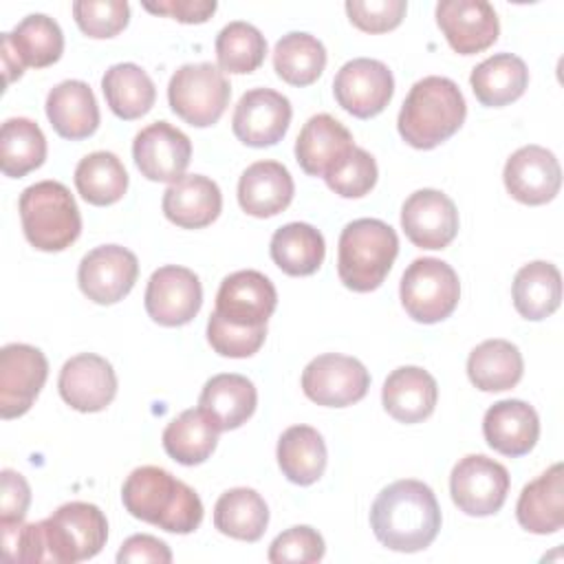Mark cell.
<instances>
[{
  "mask_svg": "<svg viewBox=\"0 0 564 564\" xmlns=\"http://www.w3.org/2000/svg\"><path fill=\"white\" fill-rule=\"evenodd\" d=\"M2 551L11 562L75 564L95 557L108 540V520L93 502H66L46 520L0 524Z\"/></svg>",
  "mask_w": 564,
  "mask_h": 564,
  "instance_id": "6da1fadb",
  "label": "cell"
},
{
  "mask_svg": "<svg viewBox=\"0 0 564 564\" xmlns=\"http://www.w3.org/2000/svg\"><path fill=\"white\" fill-rule=\"evenodd\" d=\"M370 527L386 549L416 553L436 540L441 507L425 482L403 478L379 491L370 509Z\"/></svg>",
  "mask_w": 564,
  "mask_h": 564,
  "instance_id": "7a4b0ae2",
  "label": "cell"
},
{
  "mask_svg": "<svg viewBox=\"0 0 564 564\" xmlns=\"http://www.w3.org/2000/svg\"><path fill=\"white\" fill-rule=\"evenodd\" d=\"M126 511L170 533H192L203 522V502L198 494L156 465H143L130 471L121 487Z\"/></svg>",
  "mask_w": 564,
  "mask_h": 564,
  "instance_id": "3957f363",
  "label": "cell"
},
{
  "mask_svg": "<svg viewBox=\"0 0 564 564\" xmlns=\"http://www.w3.org/2000/svg\"><path fill=\"white\" fill-rule=\"evenodd\" d=\"M467 104L456 82L441 75L419 79L397 117L401 139L416 150H432L456 134L465 121Z\"/></svg>",
  "mask_w": 564,
  "mask_h": 564,
  "instance_id": "277c9868",
  "label": "cell"
},
{
  "mask_svg": "<svg viewBox=\"0 0 564 564\" xmlns=\"http://www.w3.org/2000/svg\"><path fill=\"white\" fill-rule=\"evenodd\" d=\"M397 253L399 238L388 223L379 218H357L339 234L337 275L350 291H375L390 273Z\"/></svg>",
  "mask_w": 564,
  "mask_h": 564,
  "instance_id": "5b68a950",
  "label": "cell"
},
{
  "mask_svg": "<svg viewBox=\"0 0 564 564\" xmlns=\"http://www.w3.org/2000/svg\"><path fill=\"white\" fill-rule=\"evenodd\" d=\"M26 240L40 251H64L82 234V216L70 189L59 181L29 185L18 200Z\"/></svg>",
  "mask_w": 564,
  "mask_h": 564,
  "instance_id": "8992f818",
  "label": "cell"
},
{
  "mask_svg": "<svg viewBox=\"0 0 564 564\" xmlns=\"http://www.w3.org/2000/svg\"><path fill=\"white\" fill-rule=\"evenodd\" d=\"M231 86L225 73L212 62L183 64L167 84V101L176 117L194 128L218 123L229 106Z\"/></svg>",
  "mask_w": 564,
  "mask_h": 564,
  "instance_id": "52a82bcc",
  "label": "cell"
},
{
  "mask_svg": "<svg viewBox=\"0 0 564 564\" xmlns=\"http://www.w3.org/2000/svg\"><path fill=\"white\" fill-rule=\"evenodd\" d=\"M405 313L421 324L443 322L460 300L456 271L438 258H416L401 275L399 286Z\"/></svg>",
  "mask_w": 564,
  "mask_h": 564,
  "instance_id": "ba28073f",
  "label": "cell"
},
{
  "mask_svg": "<svg viewBox=\"0 0 564 564\" xmlns=\"http://www.w3.org/2000/svg\"><path fill=\"white\" fill-rule=\"evenodd\" d=\"M509 471L485 454L463 456L449 474V494L454 505L476 518L494 516L502 509L509 494Z\"/></svg>",
  "mask_w": 564,
  "mask_h": 564,
  "instance_id": "9c48e42d",
  "label": "cell"
},
{
  "mask_svg": "<svg viewBox=\"0 0 564 564\" xmlns=\"http://www.w3.org/2000/svg\"><path fill=\"white\" fill-rule=\"evenodd\" d=\"M370 372L348 355L326 352L311 359L302 372L304 394L324 408H346L366 397Z\"/></svg>",
  "mask_w": 564,
  "mask_h": 564,
  "instance_id": "30bf717a",
  "label": "cell"
},
{
  "mask_svg": "<svg viewBox=\"0 0 564 564\" xmlns=\"http://www.w3.org/2000/svg\"><path fill=\"white\" fill-rule=\"evenodd\" d=\"M392 93V70L372 57H355L346 62L333 79V95L337 104L357 119H370L383 112Z\"/></svg>",
  "mask_w": 564,
  "mask_h": 564,
  "instance_id": "8fae6325",
  "label": "cell"
},
{
  "mask_svg": "<svg viewBox=\"0 0 564 564\" xmlns=\"http://www.w3.org/2000/svg\"><path fill=\"white\" fill-rule=\"evenodd\" d=\"M48 377L44 352L29 344H7L0 350V416L18 419L31 410Z\"/></svg>",
  "mask_w": 564,
  "mask_h": 564,
  "instance_id": "7c38bea8",
  "label": "cell"
},
{
  "mask_svg": "<svg viewBox=\"0 0 564 564\" xmlns=\"http://www.w3.org/2000/svg\"><path fill=\"white\" fill-rule=\"evenodd\" d=\"M143 304L148 315L161 326L189 324L203 306L200 280L187 267H159L148 280Z\"/></svg>",
  "mask_w": 564,
  "mask_h": 564,
  "instance_id": "4fadbf2b",
  "label": "cell"
},
{
  "mask_svg": "<svg viewBox=\"0 0 564 564\" xmlns=\"http://www.w3.org/2000/svg\"><path fill=\"white\" fill-rule=\"evenodd\" d=\"M139 275L137 256L119 245H101L90 249L77 269L82 293L95 304H115L123 300Z\"/></svg>",
  "mask_w": 564,
  "mask_h": 564,
  "instance_id": "5bb4252c",
  "label": "cell"
},
{
  "mask_svg": "<svg viewBox=\"0 0 564 564\" xmlns=\"http://www.w3.org/2000/svg\"><path fill=\"white\" fill-rule=\"evenodd\" d=\"M132 159L141 176L156 183H176L192 159L189 137L167 121H154L137 132Z\"/></svg>",
  "mask_w": 564,
  "mask_h": 564,
  "instance_id": "9a60e30c",
  "label": "cell"
},
{
  "mask_svg": "<svg viewBox=\"0 0 564 564\" xmlns=\"http://www.w3.org/2000/svg\"><path fill=\"white\" fill-rule=\"evenodd\" d=\"M291 117V101L282 93L273 88H251L236 104L231 130L236 139L249 148H269L282 141Z\"/></svg>",
  "mask_w": 564,
  "mask_h": 564,
  "instance_id": "2e32d148",
  "label": "cell"
},
{
  "mask_svg": "<svg viewBox=\"0 0 564 564\" xmlns=\"http://www.w3.org/2000/svg\"><path fill=\"white\" fill-rule=\"evenodd\" d=\"M275 306L278 291L273 282L256 269H242L220 282L214 311L236 326H267Z\"/></svg>",
  "mask_w": 564,
  "mask_h": 564,
  "instance_id": "e0dca14e",
  "label": "cell"
},
{
  "mask_svg": "<svg viewBox=\"0 0 564 564\" xmlns=\"http://www.w3.org/2000/svg\"><path fill=\"white\" fill-rule=\"evenodd\" d=\"M401 227L419 249H445L458 234V209L438 189H416L401 207Z\"/></svg>",
  "mask_w": 564,
  "mask_h": 564,
  "instance_id": "ac0fdd59",
  "label": "cell"
},
{
  "mask_svg": "<svg viewBox=\"0 0 564 564\" xmlns=\"http://www.w3.org/2000/svg\"><path fill=\"white\" fill-rule=\"evenodd\" d=\"M436 24L458 55L489 48L500 33L496 9L487 0H443L436 4Z\"/></svg>",
  "mask_w": 564,
  "mask_h": 564,
  "instance_id": "d6986e66",
  "label": "cell"
},
{
  "mask_svg": "<svg viewBox=\"0 0 564 564\" xmlns=\"http://www.w3.org/2000/svg\"><path fill=\"white\" fill-rule=\"evenodd\" d=\"M57 388L73 410L101 412L117 394V375L108 359L95 352H82L62 366Z\"/></svg>",
  "mask_w": 564,
  "mask_h": 564,
  "instance_id": "ffe728a7",
  "label": "cell"
},
{
  "mask_svg": "<svg viewBox=\"0 0 564 564\" xmlns=\"http://www.w3.org/2000/svg\"><path fill=\"white\" fill-rule=\"evenodd\" d=\"M502 181L518 203L544 205L560 192L562 170L551 150L542 145H524L507 159Z\"/></svg>",
  "mask_w": 564,
  "mask_h": 564,
  "instance_id": "44dd1931",
  "label": "cell"
},
{
  "mask_svg": "<svg viewBox=\"0 0 564 564\" xmlns=\"http://www.w3.org/2000/svg\"><path fill=\"white\" fill-rule=\"evenodd\" d=\"M355 148L350 130L335 117L313 115L295 141V159L308 176L330 174Z\"/></svg>",
  "mask_w": 564,
  "mask_h": 564,
  "instance_id": "7402d4cb",
  "label": "cell"
},
{
  "mask_svg": "<svg viewBox=\"0 0 564 564\" xmlns=\"http://www.w3.org/2000/svg\"><path fill=\"white\" fill-rule=\"evenodd\" d=\"M482 434L491 449L518 458L529 454L540 436V419L533 405L520 399H502L487 408Z\"/></svg>",
  "mask_w": 564,
  "mask_h": 564,
  "instance_id": "603a6c76",
  "label": "cell"
},
{
  "mask_svg": "<svg viewBox=\"0 0 564 564\" xmlns=\"http://www.w3.org/2000/svg\"><path fill=\"white\" fill-rule=\"evenodd\" d=\"M161 207L176 227L203 229L220 216L223 194L209 176L185 174L163 192Z\"/></svg>",
  "mask_w": 564,
  "mask_h": 564,
  "instance_id": "cb8c5ba5",
  "label": "cell"
},
{
  "mask_svg": "<svg viewBox=\"0 0 564 564\" xmlns=\"http://www.w3.org/2000/svg\"><path fill=\"white\" fill-rule=\"evenodd\" d=\"M436 399V379L419 366H401L392 370L381 388L383 410L405 425L425 421L434 412Z\"/></svg>",
  "mask_w": 564,
  "mask_h": 564,
  "instance_id": "d4e9b609",
  "label": "cell"
},
{
  "mask_svg": "<svg viewBox=\"0 0 564 564\" xmlns=\"http://www.w3.org/2000/svg\"><path fill=\"white\" fill-rule=\"evenodd\" d=\"M293 176L278 161L251 163L238 181V203L253 218H271L293 200Z\"/></svg>",
  "mask_w": 564,
  "mask_h": 564,
  "instance_id": "484cf974",
  "label": "cell"
},
{
  "mask_svg": "<svg viewBox=\"0 0 564 564\" xmlns=\"http://www.w3.org/2000/svg\"><path fill=\"white\" fill-rule=\"evenodd\" d=\"M46 117L53 130L68 141L88 139L99 128V106L82 79H64L46 95Z\"/></svg>",
  "mask_w": 564,
  "mask_h": 564,
  "instance_id": "4316f807",
  "label": "cell"
},
{
  "mask_svg": "<svg viewBox=\"0 0 564 564\" xmlns=\"http://www.w3.org/2000/svg\"><path fill=\"white\" fill-rule=\"evenodd\" d=\"M516 518L529 533H555L564 524V474L562 463L551 465L524 485L516 505Z\"/></svg>",
  "mask_w": 564,
  "mask_h": 564,
  "instance_id": "83f0119b",
  "label": "cell"
},
{
  "mask_svg": "<svg viewBox=\"0 0 564 564\" xmlns=\"http://www.w3.org/2000/svg\"><path fill=\"white\" fill-rule=\"evenodd\" d=\"M0 48L15 57L20 70L26 66L46 68L62 57L64 33L53 18L44 13H31L22 18L11 33L0 35Z\"/></svg>",
  "mask_w": 564,
  "mask_h": 564,
  "instance_id": "f1b7e54d",
  "label": "cell"
},
{
  "mask_svg": "<svg viewBox=\"0 0 564 564\" xmlns=\"http://www.w3.org/2000/svg\"><path fill=\"white\" fill-rule=\"evenodd\" d=\"M256 386L251 383V379L236 372L214 375L212 379H207L198 397V408L212 416L220 432L236 430L247 423V419H251V414L256 412Z\"/></svg>",
  "mask_w": 564,
  "mask_h": 564,
  "instance_id": "f546056e",
  "label": "cell"
},
{
  "mask_svg": "<svg viewBox=\"0 0 564 564\" xmlns=\"http://www.w3.org/2000/svg\"><path fill=\"white\" fill-rule=\"evenodd\" d=\"M469 84L482 106L502 108L524 95L529 86V68L518 55L496 53L471 70Z\"/></svg>",
  "mask_w": 564,
  "mask_h": 564,
  "instance_id": "4dcf8cb0",
  "label": "cell"
},
{
  "mask_svg": "<svg viewBox=\"0 0 564 564\" xmlns=\"http://www.w3.org/2000/svg\"><path fill=\"white\" fill-rule=\"evenodd\" d=\"M278 465L282 474L300 487H308L324 476L328 452L322 434L311 425H291L278 441Z\"/></svg>",
  "mask_w": 564,
  "mask_h": 564,
  "instance_id": "1f68e13d",
  "label": "cell"
},
{
  "mask_svg": "<svg viewBox=\"0 0 564 564\" xmlns=\"http://www.w3.org/2000/svg\"><path fill=\"white\" fill-rule=\"evenodd\" d=\"M218 425L200 408L183 410L163 430V449L181 465L194 467L205 463L218 445Z\"/></svg>",
  "mask_w": 564,
  "mask_h": 564,
  "instance_id": "d6a6232c",
  "label": "cell"
},
{
  "mask_svg": "<svg viewBox=\"0 0 564 564\" xmlns=\"http://www.w3.org/2000/svg\"><path fill=\"white\" fill-rule=\"evenodd\" d=\"M511 297L516 311L531 322L546 319L560 308L562 302V275L560 269L551 262L535 260L518 269Z\"/></svg>",
  "mask_w": 564,
  "mask_h": 564,
  "instance_id": "836d02e7",
  "label": "cell"
},
{
  "mask_svg": "<svg viewBox=\"0 0 564 564\" xmlns=\"http://www.w3.org/2000/svg\"><path fill=\"white\" fill-rule=\"evenodd\" d=\"M522 372V352L507 339H487L467 357V377L482 392L509 390L518 386Z\"/></svg>",
  "mask_w": 564,
  "mask_h": 564,
  "instance_id": "e575fe53",
  "label": "cell"
},
{
  "mask_svg": "<svg viewBox=\"0 0 564 564\" xmlns=\"http://www.w3.org/2000/svg\"><path fill=\"white\" fill-rule=\"evenodd\" d=\"M271 260L286 275H313L326 256V242L319 229L308 223H286L273 231L269 245Z\"/></svg>",
  "mask_w": 564,
  "mask_h": 564,
  "instance_id": "d590c367",
  "label": "cell"
},
{
  "mask_svg": "<svg viewBox=\"0 0 564 564\" xmlns=\"http://www.w3.org/2000/svg\"><path fill=\"white\" fill-rule=\"evenodd\" d=\"M269 524V507L251 487H234L214 505V527L234 540L258 542Z\"/></svg>",
  "mask_w": 564,
  "mask_h": 564,
  "instance_id": "8d00e7d4",
  "label": "cell"
},
{
  "mask_svg": "<svg viewBox=\"0 0 564 564\" xmlns=\"http://www.w3.org/2000/svg\"><path fill=\"white\" fill-rule=\"evenodd\" d=\"M101 90L108 108L123 121L148 115L156 99L154 82L132 62L112 64L101 77Z\"/></svg>",
  "mask_w": 564,
  "mask_h": 564,
  "instance_id": "74e56055",
  "label": "cell"
},
{
  "mask_svg": "<svg viewBox=\"0 0 564 564\" xmlns=\"http://www.w3.org/2000/svg\"><path fill=\"white\" fill-rule=\"evenodd\" d=\"M273 68L291 86H311L326 68V48L315 35L291 31L275 42Z\"/></svg>",
  "mask_w": 564,
  "mask_h": 564,
  "instance_id": "f35d334b",
  "label": "cell"
},
{
  "mask_svg": "<svg viewBox=\"0 0 564 564\" xmlns=\"http://www.w3.org/2000/svg\"><path fill=\"white\" fill-rule=\"evenodd\" d=\"M75 187L86 203L106 207L123 198L128 189V172L117 154L97 150L77 163Z\"/></svg>",
  "mask_w": 564,
  "mask_h": 564,
  "instance_id": "ab89813d",
  "label": "cell"
},
{
  "mask_svg": "<svg viewBox=\"0 0 564 564\" xmlns=\"http://www.w3.org/2000/svg\"><path fill=\"white\" fill-rule=\"evenodd\" d=\"M46 159V137L26 117H11L0 130V167L4 176L20 178L37 170Z\"/></svg>",
  "mask_w": 564,
  "mask_h": 564,
  "instance_id": "60d3db41",
  "label": "cell"
},
{
  "mask_svg": "<svg viewBox=\"0 0 564 564\" xmlns=\"http://www.w3.org/2000/svg\"><path fill=\"white\" fill-rule=\"evenodd\" d=\"M267 55V40L249 22L234 20L216 35V59L223 73L245 75L260 68Z\"/></svg>",
  "mask_w": 564,
  "mask_h": 564,
  "instance_id": "b9f144b4",
  "label": "cell"
},
{
  "mask_svg": "<svg viewBox=\"0 0 564 564\" xmlns=\"http://www.w3.org/2000/svg\"><path fill=\"white\" fill-rule=\"evenodd\" d=\"M73 18L84 35L106 40L128 26L130 4L126 0H77L73 2Z\"/></svg>",
  "mask_w": 564,
  "mask_h": 564,
  "instance_id": "7bdbcfd3",
  "label": "cell"
},
{
  "mask_svg": "<svg viewBox=\"0 0 564 564\" xmlns=\"http://www.w3.org/2000/svg\"><path fill=\"white\" fill-rule=\"evenodd\" d=\"M377 176L379 170L372 154L355 145L352 152L330 174L324 176V181L341 198H361L375 187Z\"/></svg>",
  "mask_w": 564,
  "mask_h": 564,
  "instance_id": "ee69618b",
  "label": "cell"
},
{
  "mask_svg": "<svg viewBox=\"0 0 564 564\" xmlns=\"http://www.w3.org/2000/svg\"><path fill=\"white\" fill-rule=\"evenodd\" d=\"M267 339V326H236L225 322L216 311L207 322V341L220 357L242 359L260 350Z\"/></svg>",
  "mask_w": 564,
  "mask_h": 564,
  "instance_id": "f6af8a7d",
  "label": "cell"
},
{
  "mask_svg": "<svg viewBox=\"0 0 564 564\" xmlns=\"http://www.w3.org/2000/svg\"><path fill=\"white\" fill-rule=\"evenodd\" d=\"M326 553L324 538L308 524H297L280 535L269 546V562L284 564V562H300V564H313L319 562Z\"/></svg>",
  "mask_w": 564,
  "mask_h": 564,
  "instance_id": "bcb514c9",
  "label": "cell"
},
{
  "mask_svg": "<svg viewBox=\"0 0 564 564\" xmlns=\"http://www.w3.org/2000/svg\"><path fill=\"white\" fill-rule=\"evenodd\" d=\"M408 11L405 0H348L350 22L366 33H388L397 29Z\"/></svg>",
  "mask_w": 564,
  "mask_h": 564,
  "instance_id": "7dc6e473",
  "label": "cell"
},
{
  "mask_svg": "<svg viewBox=\"0 0 564 564\" xmlns=\"http://www.w3.org/2000/svg\"><path fill=\"white\" fill-rule=\"evenodd\" d=\"M0 491V524H22L31 505L29 482L22 474L13 469H2Z\"/></svg>",
  "mask_w": 564,
  "mask_h": 564,
  "instance_id": "c3c4849f",
  "label": "cell"
},
{
  "mask_svg": "<svg viewBox=\"0 0 564 564\" xmlns=\"http://www.w3.org/2000/svg\"><path fill=\"white\" fill-rule=\"evenodd\" d=\"M143 9L156 15L174 18L183 24H203L214 15L218 4L214 0H163V2H143Z\"/></svg>",
  "mask_w": 564,
  "mask_h": 564,
  "instance_id": "681fc988",
  "label": "cell"
},
{
  "mask_svg": "<svg viewBox=\"0 0 564 564\" xmlns=\"http://www.w3.org/2000/svg\"><path fill=\"white\" fill-rule=\"evenodd\" d=\"M117 562L119 564H130V562H154V564H170L172 562V551L170 546L150 535V533H137L130 535L119 553H117Z\"/></svg>",
  "mask_w": 564,
  "mask_h": 564,
  "instance_id": "f907efd6",
  "label": "cell"
}]
</instances>
